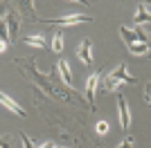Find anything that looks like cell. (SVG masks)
<instances>
[{
    "label": "cell",
    "mask_w": 151,
    "mask_h": 148,
    "mask_svg": "<svg viewBox=\"0 0 151 148\" xmlns=\"http://www.w3.org/2000/svg\"><path fill=\"white\" fill-rule=\"evenodd\" d=\"M38 148H57V144H54V142H43Z\"/></svg>",
    "instance_id": "44dd1931"
},
{
    "label": "cell",
    "mask_w": 151,
    "mask_h": 148,
    "mask_svg": "<svg viewBox=\"0 0 151 148\" xmlns=\"http://www.w3.org/2000/svg\"><path fill=\"white\" fill-rule=\"evenodd\" d=\"M9 7H12L9 2H0V20H2V18L7 16V11H9Z\"/></svg>",
    "instance_id": "ac0fdd59"
},
{
    "label": "cell",
    "mask_w": 151,
    "mask_h": 148,
    "mask_svg": "<svg viewBox=\"0 0 151 148\" xmlns=\"http://www.w3.org/2000/svg\"><path fill=\"white\" fill-rule=\"evenodd\" d=\"M20 16H18V11L14 9V7H9V11H7V16H5V23H7V29H9V38L12 41H16V36H18V31H20Z\"/></svg>",
    "instance_id": "5b68a950"
},
{
    "label": "cell",
    "mask_w": 151,
    "mask_h": 148,
    "mask_svg": "<svg viewBox=\"0 0 151 148\" xmlns=\"http://www.w3.org/2000/svg\"><path fill=\"white\" fill-rule=\"evenodd\" d=\"M120 36H122V41L126 43V47L133 45V43H138V38H135V34H133V29H129V27H120Z\"/></svg>",
    "instance_id": "7c38bea8"
},
{
    "label": "cell",
    "mask_w": 151,
    "mask_h": 148,
    "mask_svg": "<svg viewBox=\"0 0 151 148\" xmlns=\"http://www.w3.org/2000/svg\"><path fill=\"white\" fill-rule=\"evenodd\" d=\"M99 83H101V90H104V92H115L122 83L133 85V83H138V79L129 74V70H126V61H124V63H120L115 70H111V72L106 74V79L99 81Z\"/></svg>",
    "instance_id": "6da1fadb"
},
{
    "label": "cell",
    "mask_w": 151,
    "mask_h": 148,
    "mask_svg": "<svg viewBox=\"0 0 151 148\" xmlns=\"http://www.w3.org/2000/svg\"><path fill=\"white\" fill-rule=\"evenodd\" d=\"M5 49H7V45L2 43V41H0V54H2V52H5Z\"/></svg>",
    "instance_id": "603a6c76"
},
{
    "label": "cell",
    "mask_w": 151,
    "mask_h": 148,
    "mask_svg": "<svg viewBox=\"0 0 151 148\" xmlns=\"http://www.w3.org/2000/svg\"><path fill=\"white\" fill-rule=\"evenodd\" d=\"M23 43L29 45V47H41V49H50V45L45 43V36H41V34H32V36H25L23 38Z\"/></svg>",
    "instance_id": "9c48e42d"
},
{
    "label": "cell",
    "mask_w": 151,
    "mask_h": 148,
    "mask_svg": "<svg viewBox=\"0 0 151 148\" xmlns=\"http://www.w3.org/2000/svg\"><path fill=\"white\" fill-rule=\"evenodd\" d=\"M101 76H104V72L101 70H97L95 74H90L88 81H86V103H90V108H95V94H97V88H99V81Z\"/></svg>",
    "instance_id": "277c9868"
},
{
    "label": "cell",
    "mask_w": 151,
    "mask_h": 148,
    "mask_svg": "<svg viewBox=\"0 0 151 148\" xmlns=\"http://www.w3.org/2000/svg\"><path fill=\"white\" fill-rule=\"evenodd\" d=\"M151 20V16H149V2H140L138 5V11H135V23L138 25H142V23H149Z\"/></svg>",
    "instance_id": "30bf717a"
},
{
    "label": "cell",
    "mask_w": 151,
    "mask_h": 148,
    "mask_svg": "<svg viewBox=\"0 0 151 148\" xmlns=\"http://www.w3.org/2000/svg\"><path fill=\"white\" fill-rule=\"evenodd\" d=\"M20 142H23V148H34V144H32V139L27 135H20Z\"/></svg>",
    "instance_id": "d6986e66"
},
{
    "label": "cell",
    "mask_w": 151,
    "mask_h": 148,
    "mask_svg": "<svg viewBox=\"0 0 151 148\" xmlns=\"http://www.w3.org/2000/svg\"><path fill=\"white\" fill-rule=\"evenodd\" d=\"M129 52H131V54H135V56H147V54H149V45L133 43V45H129Z\"/></svg>",
    "instance_id": "5bb4252c"
},
{
    "label": "cell",
    "mask_w": 151,
    "mask_h": 148,
    "mask_svg": "<svg viewBox=\"0 0 151 148\" xmlns=\"http://www.w3.org/2000/svg\"><path fill=\"white\" fill-rule=\"evenodd\" d=\"M50 49H52V52H57V54H61V52H63V31L61 29L54 34V43H52Z\"/></svg>",
    "instance_id": "9a60e30c"
},
{
    "label": "cell",
    "mask_w": 151,
    "mask_h": 148,
    "mask_svg": "<svg viewBox=\"0 0 151 148\" xmlns=\"http://www.w3.org/2000/svg\"><path fill=\"white\" fill-rule=\"evenodd\" d=\"M108 130H111V126H108V121H97V135H108Z\"/></svg>",
    "instance_id": "2e32d148"
},
{
    "label": "cell",
    "mask_w": 151,
    "mask_h": 148,
    "mask_svg": "<svg viewBox=\"0 0 151 148\" xmlns=\"http://www.w3.org/2000/svg\"><path fill=\"white\" fill-rule=\"evenodd\" d=\"M145 101H147V103H151V85H149V83L145 85Z\"/></svg>",
    "instance_id": "ffe728a7"
},
{
    "label": "cell",
    "mask_w": 151,
    "mask_h": 148,
    "mask_svg": "<svg viewBox=\"0 0 151 148\" xmlns=\"http://www.w3.org/2000/svg\"><path fill=\"white\" fill-rule=\"evenodd\" d=\"M57 70H59V74H61V81L63 83H70L72 81V72H70V65H68V61H59V65H57Z\"/></svg>",
    "instance_id": "8fae6325"
},
{
    "label": "cell",
    "mask_w": 151,
    "mask_h": 148,
    "mask_svg": "<svg viewBox=\"0 0 151 148\" xmlns=\"http://www.w3.org/2000/svg\"><path fill=\"white\" fill-rule=\"evenodd\" d=\"M0 148H12V146H9V142H7V139H0Z\"/></svg>",
    "instance_id": "7402d4cb"
},
{
    "label": "cell",
    "mask_w": 151,
    "mask_h": 148,
    "mask_svg": "<svg viewBox=\"0 0 151 148\" xmlns=\"http://www.w3.org/2000/svg\"><path fill=\"white\" fill-rule=\"evenodd\" d=\"M0 103L5 105L7 110H12L14 115H18V117H27V112H25V108H20V105L16 103V101H14L12 97H7L5 92H0Z\"/></svg>",
    "instance_id": "ba28073f"
},
{
    "label": "cell",
    "mask_w": 151,
    "mask_h": 148,
    "mask_svg": "<svg viewBox=\"0 0 151 148\" xmlns=\"http://www.w3.org/2000/svg\"><path fill=\"white\" fill-rule=\"evenodd\" d=\"M117 115H120V126L122 130L131 128V108H129V101H126L124 94H117Z\"/></svg>",
    "instance_id": "3957f363"
},
{
    "label": "cell",
    "mask_w": 151,
    "mask_h": 148,
    "mask_svg": "<svg viewBox=\"0 0 151 148\" xmlns=\"http://www.w3.org/2000/svg\"><path fill=\"white\" fill-rule=\"evenodd\" d=\"M57 148H59V146H57Z\"/></svg>",
    "instance_id": "cb8c5ba5"
},
{
    "label": "cell",
    "mask_w": 151,
    "mask_h": 148,
    "mask_svg": "<svg viewBox=\"0 0 151 148\" xmlns=\"http://www.w3.org/2000/svg\"><path fill=\"white\" fill-rule=\"evenodd\" d=\"M115 148H133V137H131V135H126V137H124V142L117 144Z\"/></svg>",
    "instance_id": "e0dca14e"
},
{
    "label": "cell",
    "mask_w": 151,
    "mask_h": 148,
    "mask_svg": "<svg viewBox=\"0 0 151 148\" xmlns=\"http://www.w3.org/2000/svg\"><path fill=\"white\" fill-rule=\"evenodd\" d=\"M34 2H29V0H25V2H18V5L14 7L16 11H18V16L20 18H32V20H38V16H36V9H34Z\"/></svg>",
    "instance_id": "52a82bcc"
},
{
    "label": "cell",
    "mask_w": 151,
    "mask_h": 148,
    "mask_svg": "<svg viewBox=\"0 0 151 148\" xmlns=\"http://www.w3.org/2000/svg\"><path fill=\"white\" fill-rule=\"evenodd\" d=\"M77 58L83 63V65H90L93 63V41L90 38H83L79 47H77Z\"/></svg>",
    "instance_id": "8992f818"
},
{
    "label": "cell",
    "mask_w": 151,
    "mask_h": 148,
    "mask_svg": "<svg viewBox=\"0 0 151 148\" xmlns=\"http://www.w3.org/2000/svg\"><path fill=\"white\" fill-rule=\"evenodd\" d=\"M43 25H61V27H72V25H83L90 23L88 14H70V16H61V18H38Z\"/></svg>",
    "instance_id": "7a4b0ae2"
},
{
    "label": "cell",
    "mask_w": 151,
    "mask_h": 148,
    "mask_svg": "<svg viewBox=\"0 0 151 148\" xmlns=\"http://www.w3.org/2000/svg\"><path fill=\"white\" fill-rule=\"evenodd\" d=\"M133 34H135V38H138V43H142V45H149V31H147L145 27H142V25H135Z\"/></svg>",
    "instance_id": "4fadbf2b"
}]
</instances>
